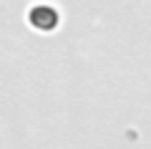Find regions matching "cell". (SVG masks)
I'll return each instance as SVG.
<instances>
[{
	"label": "cell",
	"instance_id": "1",
	"mask_svg": "<svg viewBox=\"0 0 151 149\" xmlns=\"http://www.w3.org/2000/svg\"><path fill=\"white\" fill-rule=\"evenodd\" d=\"M30 23L38 31H53L58 25V13L53 8H48V5H38V8L30 10Z\"/></svg>",
	"mask_w": 151,
	"mask_h": 149
}]
</instances>
